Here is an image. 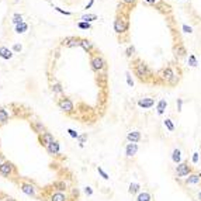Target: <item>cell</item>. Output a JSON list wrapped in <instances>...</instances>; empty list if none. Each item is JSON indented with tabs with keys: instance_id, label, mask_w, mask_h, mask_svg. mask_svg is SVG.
<instances>
[{
	"instance_id": "cell-30",
	"label": "cell",
	"mask_w": 201,
	"mask_h": 201,
	"mask_svg": "<svg viewBox=\"0 0 201 201\" xmlns=\"http://www.w3.org/2000/svg\"><path fill=\"white\" fill-rule=\"evenodd\" d=\"M52 92L53 93H62L64 89H62V86L59 85V83H55V85H52Z\"/></svg>"
},
{
	"instance_id": "cell-43",
	"label": "cell",
	"mask_w": 201,
	"mask_h": 201,
	"mask_svg": "<svg viewBox=\"0 0 201 201\" xmlns=\"http://www.w3.org/2000/svg\"><path fill=\"white\" fill-rule=\"evenodd\" d=\"M198 162V153L196 152V153H193V163H197Z\"/></svg>"
},
{
	"instance_id": "cell-34",
	"label": "cell",
	"mask_w": 201,
	"mask_h": 201,
	"mask_svg": "<svg viewBox=\"0 0 201 201\" xmlns=\"http://www.w3.org/2000/svg\"><path fill=\"white\" fill-rule=\"evenodd\" d=\"M97 172H98V174H100V176H101V177H103L104 180H108V179H110V176H108V174H107V173H106V172H104L103 169H101V168H97Z\"/></svg>"
},
{
	"instance_id": "cell-37",
	"label": "cell",
	"mask_w": 201,
	"mask_h": 201,
	"mask_svg": "<svg viewBox=\"0 0 201 201\" xmlns=\"http://www.w3.org/2000/svg\"><path fill=\"white\" fill-rule=\"evenodd\" d=\"M86 138H87V135H86V134H85V135H79V138H77V139H79V142H80V148H83Z\"/></svg>"
},
{
	"instance_id": "cell-21",
	"label": "cell",
	"mask_w": 201,
	"mask_h": 201,
	"mask_svg": "<svg viewBox=\"0 0 201 201\" xmlns=\"http://www.w3.org/2000/svg\"><path fill=\"white\" fill-rule=\"evenodd\" d=\"M51 201H68V198L64 193H55L51 196Z\"/></svg>"
},
{
	"instance_id": "cell-23",
	"label": "cell",
	"mask_w": 201,
	"mask_h": 201,
	"mask_svg": "<svg viewBox=\"0 0 201 201\" xmlns=\"http://www.w3.org/2000/svg\"><path fill=\"white\" fill-rule=\"evenodd\" d=\"M172 160H173L174 163H177V165L180 163V160H181V155H180L179 149H174V150H173V153H172Z\"/></svg>"
},
{
	"instance_id": "cell-19",
	"label": "cell",
	"mask_w": 201,
	"mask_h": 201,
	"mask_svg": "<svg viewBox=\"0 0 201 201\" xmlns=\"http://www.w3.org/2000/svg\"><path fill=\"white\" fill-rule=\"evenodd\" d=\"M80 46H82L85 51L90 52V51H92V48H93V44L90 42L89 40H80Z\"/></svg>"
},
{
	"instance_id": "cell-8",
	"label": "cell",
	"mask_w": 201,
	"mask_h": 201,
	"mask_svg": "<svg viewBox=\"0 0 201 201\" xmlns=\"http://www.w3.org/2000/svg\"><path fill=\"white\" fill-rule=\"evenodd\" d=\"M138 106L141 107V108H144V110H148V108L155 106V100H153V98H149V97L141 98V100L138 101Z\"/></svg>"
},
{
	"instance_id": "cell-49",
	"label": "cell",
	"mask_w": 201,
	"mask_h": 201,
	"mask_svg": "<svg viewBox=\"0 0 201 201\" xmlns=\"http://www.w3.org/2000/svg\"><path fill=\"white\" fill-rule=\"evenodd\" d=\"M4 201H16V200H14V198H10V197H9V198H6Z\"/></svg>"
},
{
	"instance_id": "cell-45",
	"label": "cell",
	"mask_w": 201,
	"mask_h": 201,
	"mask_svg": "<svg viewBox=\"0 0 201 201\" xmlns=\"http://www.w3.org/2000/svg\"><path fill=\"white\" fill-rule=\"evenodd\" d=\"M93 4H94V0H90V1H89V4L86 6V9H90V7H92Z\"/></svg>"
},
{
	"instance_id": "cell-38",
	"label": "cell",
	"mask_w": 201,
	"mask_h": 201,
	"mask_svg": "<svg viewBox=\"0 0 201 201\" xmlns=\"http://www.w3.org/2000/svg\"><path fill=\"white\" fill-rule=\"evenodd\" d=\"M55 10L58 11V13H61V14H65V16H70L72 13L70 11H66V10H62V9H59V7H53Z\"/></svg>"
},
{
	"instance_id": "cell-3",
	"label": "cell",
	"mask_w": 201,
	"mask_h": 201,
	"mask_svg": "<svg viewBox=\"0 0 201 201\" xmlns=\"http://www.w3.org/2000/svg\"><path fill=\"white\" fill-rule=\"evenodd\" d=\"M106 68V62H104V59L101 58V56H98V55H96L92 58V69L94 70V72H100V70H103Z\"/></svg>"
},
{
	"instance_id": "cell-18",
	"label": "cell",
	"mask_w": 201,
	"mask_h": 201,
	"mask_svg": "<svg viewBox=\"0 0 201 201\" xmlns=\"http://www.w3.org/2000/svg\"><path fill=\"white\" fill-rule=\"evenodd\" d=\"M27 30H28V24L24 23V21L16 25V32H17V34H23V32H25Z\"/></svg>"
},
{
	"instance_id": "cell-16",
	"label": "cell",
	"mask_w": 201,
	"mask_h": 201,
	"mask_svg": "<svg viewBox=\"0 0 201 201\" xmlns=\"http://www.w3.org/2000/svg\"><path fill=\"white\" fill-rule=\"evenodd\" d=\"M166 107H168V100H166V98H162V100H159L158 106H156V110H158V114H159V116H162V114L165 113Z\"/></svg>"
},
{
	"instance_id": "cell-41",
	"label": "cell",
	"mask_w": 201,
	"mask_h": 201,
	"mask_svg": "<svg viewBox=\"0 0 201 201\" xmlns=\"http://www.w3.org/2000/svg\"><path fill=\"white\" fill-rule=\"evenodd\" d=\"M183 31L191 34V32H193V30H191V27H189V25H186V24H184V25H183Z\"/></svg>"
},
{
	"instance_id": "cell-27",
	"label": "cell",
	"mask_w": 201,
	"mask_h": 201,
	"mask_svg": "<svg viewBox=\"0 0 201 201\" xmlns=\"http://www.w3.org/2000/svg\"><path fill=\"white\" fill-rule=\"evenodd\" d=\"M129 194H135V193H138L139 191V184H137V183H131L129 184Z\"/></svg>"
},
{
	"instance_id": "cell-39",
	"label": "cell",
	"mask_w": 201,
	"mask_h": 201,
	"mask_svg": "<svg viewBox=\"0 0 201 201\" xmlns=\"http://www.w3.org/2000/svg\"><path fill=\"white\" fill-rule=\"evenodd\" d=\"M21 49H23V46L20 44H14V45H13V51H14V52H21Z\"/></svg>"
},
{
	"instance_id": "cell-4",
	"label": "cell",
	"mask_w": 201,
	"mask_h": 201,
	"mask_svg": "<svg viewBox=\"0 0 201 201\" xmlns=\"http://www.w3.org/2000/svg\"><path fill=\"white\" fill-rule=\"evenodd\" d=\"M13 172H14V166H13V163H10V162H3L0 165V174L3 177H10V174Z\"/></svg>"
},
{
	"instance_id": "cell-28",
	"label": "cell",
	"mask_w": 201,
	"mask_h": 201,
	"mask_svg": "<svg viewBox=\"0 0 201 201\" xmlns=\"http://www.w3.org/2000/svg\"><path fill=\"white\" fill-rule=\"evenodd\" d=\"M20 23H23V16L21 14H18V13H16L14 16H13V24H20Z\"/></svg>"
},
{
	"instance_id": "cell-10",
	"label": "cell",
	"mask_w": 201,
	"mask_h": 201,
	"mask_svg": "<svg viewBox=\"0 0 201 201\" xmlns=\"http://www.w3.org/2000/svg\"><path fill=\"white\" fill-rule=\"evenodd\" d=\"M137 152H138V145H137V144H134V142H129V144H127L125 155H127L128 158H132L134 155H137Z\"/></svg>"
},
{
	"instance_id": "cell-17",
	"label": "cell",
	"mask_w": 201,
	"mask_h": 201,
	"mask_svg": "<svg viewBox=\"0 0 201 201\" xmlns=\"http://www.w3.org/2000/svg\"><path fill=\"white\" fill-rule=\"evenodd\" d=\"M201 181V174H191L189 179L186 180L187 184H198Z\"/></svg>"
},
{
	"instance_id": "cell-1",
	"label": "cell",
	"mask_w": 201,
	"mask_h": 201,
	"mask_svg": "<svg viewBox=\"0 0 201 201\" xmlns=\"http://www.w3.org/2000/svg\"><path fill=\"white\" fill-rule=\"evenodd\" d=\"M135 73H137V76L139 77V79H142V80H144L145 77L150 76V75H152V72H150V69L148 68V65L139 62L138 65H135Z\"/></svg>"
},
{
	"instance_id": "cell-46",
	"label": "cell",
	"mask_w": 201,
	"mask_h": 201,
	"mask_svg": "<svg viewBox=\"0 0 201 201\" xmlns=\"http://www.w3.org/2000/svg\"><path fill=\"white\" fill-rule=\"evenodd\" d=\"M124 3H127V4H134L135 3V0H122Z\"/></svg>"
},
{
	"instance_id": "cell-47",
	"label": "cell",
	"mask_w": 201,
	"mask_h": 201,
	"mask_svg": "<svg viewBox=\"0 0 201 201\" xmlns=\"http://www.w3.org/2000/svg\"><path fill=\"white\" fill-rule=\"evenodd\" d=\"M145 1H146V3H149V4H153L156 0H145Z\"/></svg>"
},
{
	"instance_id": "cell-13",
	"label": "cell",
	"mask_w": 201,
	"mask_h": 201,
	"mask_svg": "<svg viewBox=\"0 0 201 201\" xmlns=\"http://www.w3.org/2000/svg\"><path fill=\"white\" fill-rule=\"evenodd\" d=\"M31 127H32V129H34V132H37V134H44L45 132V125H44L41 121H34L31 124Z\"/></svg>"
},
{
	"instance_id": "cell-29",
	"label": "cell",
	"mask_w": 201,
	"mask_h": 201,
	"mask_svg": "<svg viewBox=\"0 0 201 201\" xmlns=\"http://www.w3.org/2000/svg\"><path fill=\"white\" fill-rule=\"evenodd\" d=\"M77 27L80 28V30H89L92 25H90V23H86V21H79L77 23Z\"/></svg>"
},
{
	"instance_id": "cell-22",
	"label": "cell",
	"mask_w": 201,
	"mask_h": 201,
	"mask_svg": "<svg viewBox=\"0 0 201 201\" xmlns=\"http://www.w3.org/2000/svg\"><path fill=\"white\" fill-rule=\"evenodd\" d=\"M68 48H73V46H80V38H75V37H70L69 42L66 44Z\"/></svg>"
},
{
	"instance_id": "cell-31",
	"label": "cell",
	"mask_w": 201,
	"mask_h": 201,
	"mask_svg": "<svg viewBox=\"0 0 201 201\" xmlns=\"http://www.w3.org/2000/svg\"><path fill=\"white\" fill-rule=\"evenodd\" d=\"M134 53H135V48H134L132 45H129V46L127 48V51H125V55H127L128 58H131Z\"/></svg>"
},
{
	"instance_id": "cell-40",
	"label": "cell",
	"mask_w": 201,
	"mask_h": 201,
	"mask_svg": "<svg viewBox=\"0 0 201 201\" xmlns=\"http://www.w3.org/2000/svg\"><path fill=\"white\" fill-rule=\"evenodd\" d=\"M176 51H177V53H179L180 56H183V55L186 53V49H184L183 46H177V48H176Z\"/></svg>"
},
{
	"instance_id": "cell-26",
	"label": "cell",
	"mask_w": 201,
	"mask_h": 201,
	"mask_svg": "<svg viewBox=\"0 0 201 201\" xmlns=\"http://www.w3.org/2000/svg\"><path fill=\"white\" fill-rule=\"evenodd\" d=\"M137 201H150V194H149V193H141V194L138 196Z\"/></svg>"
},
{
	"instance_id": "cell-2",
	"label": "cell",
	"mask_w": 201,
	"mask_h": 201,
	"mask_svg": "<svg viewBox=\"0 0 201 201\" xmlns=\"http://www.w3.org/2000/svg\"><path fill=\"white\" fill-rule=\"evenodd\" d=\"M58 106H59V108H61L64 113H68V114L73 113V110H75V106H73V103H72V100L68 98V97L61 98V100L58 101Z\"/></svg>"
},
{
	"instance_id": "cell-15",
	"label": "cell",
	"mask_w": 201,
	"mask_h": 201,
	"mask_svg": "<svg viewBox=\"0 0 201 201\" xmlns=\"http://www.w3.org/2000/svg\"><path fill=\"white\" fill-rule=\"evenodd\" d=\"M0 58L9 61V59L13 58V52H11L9 48H6V46H0Z\"/></svg>"
},
{
	"instance_id": "cell-20",
	"label": "cell",
	"mask_w": 201,
	"mask_h": 201,
	"mask_svg": "<svg viewBox=\"0 0 201 201\" xmlns=\"http://www.w3.org/2000/svg\"><path fill=\"white\" fill-rule=\"evenodd\" d=\"M9 121V113L4 110V108H0V124H6Z\"/></svg>"
},
{
	"instance_id": "cell-11",
	"label": "cell",
	"mask_w": 201,
	"mask_h": 201,
	"mask_svg": "<svg viewBox=\"0 0 201 201\" xmlns=\"http://www.w3.org/2000/svg\"><path fill=\"white\" fill-rule=\"evenodd\" d=\"M59 150H61V145H59V142L58 141H53L52 144L46 148V152L49 153V155H58L59 153Z\"/></svg>"
},
{
	"instance_id": "cell-44",
	"label": "cell",
	"mask_w": 201,
	"mask_h": 201,
	"mask_svg": "<svg viewBox=\"0 0 201 201\" xmlns=\"http://www.w3.org/2000/svg\"><path fill=\"white\" fill-rule=\"evenodd\" d=\"M85 193L87 194V196H92V194H93V190H92L90 187H86V189H85Z\"/></svg>"
},
{
	"instance_id": "cell-5",
	"label": "cell",
	"mask_w": 201,
	"mask_h": 201,
	"mask_svg": "<svg viewBox=\"0 0 201 201\" xmlns=\"http://www.w3.org/2000/svg\"><path fill=\"white\" fill-rule=\"evenodd\" d=\"M128 28V21L127 20H122V18H117L116 21H114V31L117 34H122V32H125Z\"/></svg>"
},
{
	"instance_id": "cell-6",
	"label": "cell",
	"mask_w": 201,
	"mask_h": 201,
	"mask_svg": "<svg viewBox=\"0 0 201 201\" xmlns=\"http://www.w3.org/2000/svg\"><path fill=\"white\" fill-rule=\"evenodd\" d=\"M53 141H55V138H53V135L51 134V132H46V131H45L44 134L40 135V142H41V145L45 146V148H48Z\"/></svg>"
},
{
	"instance_id": "cell-14",
	"label": "cell",
	"mask_w": 201,
	"mask_h": 201,
	"mask_svg": "<svg viewBox=\"0 0 201 201\" xmlns=\"http://www.w3.org/2000/svg\"><path fill=\"white\" fill-rule=\"evenodd\" d=\"M127 139L129 142H134V144H137L141 141V132L139 131H132V132H128L127 135Z\"/></svg>"
},
{
	"instance_id": "cell-42",
	"label": "cell",
	"mask_w": 201,
	"mask_h": 201,
	"mask_svg": "<svg viewBox=\"0 0 201 201\" xmlns=\"http://www.w3.org/2000/svg\"><path fill=\"white\" fill-rule=\"evenodd\" d=\"M181 107H183V100L177 98V111H181Z\"/></svg>"
},
{
	"instance_id": "cell-24",
	"label": "cell",
	"mask_w": 201,
	"mask_h": 201,
	"mask_svg": "<svg viewBox=\"0 0 201 201\" xmlns=\"http://www.w3.org/2000/svg\"><path fill=\"white\" fill-rule=\"evenodd\" d=\"M82 21H86V23H92L97 20V16L96 14H85V16H82V18H80Z\"/></svg>"
},
{
	"instance_id": "cell-32",
	"label": "cell",
	"mask_w": 201,
	"mask_h": 201,
	"mask_svg": "<svg viewBox=\"0 0 201 201\" xmlns=\"http://www.w3.org/2000/svg\"><path fill=\"white\" fill-rule=\"evenodd\" d=\"M189 65H190L191 68L197 66V59H196V56H194V55H190V56H189Z\"/></svg>"
},
{
	"instance_id": "cell-12",
	"label": "cell",
	"mask_w": 201,
	"mask_h": 201,
	"mask_svg": "<svg viewBox=\"0 0 201 201\" xmlns=\"http://www.w3.org/2000/svg\"><path fill=\"white\" fill-rule=\"evenodd\" d=\"M173 76H174V73H173L172 68H165V69L160 72V77H162L163 80H168V82H170V80L173 79Z\"/></svg>"
},
{
	"instance_id": "cell-9",
	"label": "cell",
	"mask_w": 201,
	"mask_h": 201,
	"mask_svg": "<svg viewBox=\"0 0 201 201\" xmlns=\"http://www.w3.org/2000/svg\"><path fill=\"white\" fill-rule=\"evenodd\" d=\"M20 189L24 194H27V196H31V197H35V187L30 184V183H23L21 186H20Z\"/></svg>"
},
{
	"instance_id": "cell-7",
	"label": "cell",
	"mask_w": 201,
	"mask_h": 201,
	"mask_svg": "<svg viewBox=\"0 0 201 201\" xmlns=\"http://www.w3.org/2000/svg\"><path fill=\"white\" fill-rule=\"evenodd\" d=\"M191 172V168L187 163H179L177 168H176V173L179 177H184V176H189Z\"/></svg>"
},
{
	"instance_id": "cell-25",
	"label": "cell",
	"mask_w": 201,
	"mask_h": 201,
	"mask_svg": "<svg viewBox=\"0 0 201 201\" xmlns=\"http://www.w3.org/2000/svg\"><path fill=\"white\" fill-rule=\"evenodd\" d=\"M53 187L56 189V190H59V191H64V190H66V183L65 181H55L53 183Z\"/></svg>"
},
{
	"instance_id": "cell-50",
	"label": "cell",
	"mask_w": 201,
	"mask_h": 201,
	"mask_svg": "<svg viewBox=\"0 0 201 201\" xmlns=\"http://www.w3.org/2000/svg\"><path fill=\"white\" fill-rule=\"evenodd\" d=\"M198 200L201 201V193H200V194H198Z\"/></svg>"
},
{
	"instance_id": "cell-33",
	"label": "cell",
	"mask_w": 201,
	"mask_h": 201,
	"mask_svg": "<svg viewBox=\"0 0 201 201\" xmlns=\"http://www.w3.org/2000/svg\"><path fill=\"white\" fill-rule=\"evenodd\" d=\"M165 125H166V128L169 129V131H174V125H173V122H172V120H165Z\"/></svg>"
},
{
	"instance_id": "cell-35",
	"label": "cell",
	"mask_w": 201,
	"mask_h": 201,
	"mask_svg": "<svg viewBox=\"0 0 201 201\" xmlns=\"http://www.w3.org/2000/svg\"><path fill=\"white\" fill-rule=\"evenodd\" d=\"M125 76H127V83L129 87H134V80H132V77H131V73L129 72H127L125 73Z\"/></svg>"
},
{
	"instance_id": "cell-48",
	"label": "cell",
	"mask_w": 201,
	"mask_h": 201,
	"mask_svg": "<svg viewBox=\"0 0 201 201\" xmlns=\"http://www.w3.org/2000/svg\"><path fill=\"white\" fill-rule=\"evenodd\" d=\"M3 162H4V158H3V155H1V153H0V165H1V163H3Z\"/></svg>"
},
{
	"instance_id": "cell-36",
	"label": "cell",
	"mask_w": 201,
	"mask_h": 201,
	"mask_svg": "<svg viewBox=\"0 0 201 201\" xmlns=\"http://www.w3.org/2000/svg\"><path fill=\"white\" fill-rule=\"evenodd\" d=\"M68 134H69L72 138H75V139H77V138H79V134H77L75 129H72V128H69V129H68Z\"/></svg>"
}]
</instances>
